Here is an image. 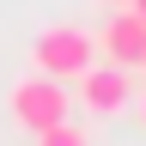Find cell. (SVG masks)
<instances>
[{"label":"cell","instance_id":"obj_1","mask_svg":"<svg viewBox=\"0 0 146 146\" xmlns=\"http://www.w3.org/2000/svg\"><path fill=\"white\" fill-rule=\"evenodd\" d=\"M91 61H98V36L79 31V25H49V31H36V43H31V73L61 79V85H73Z\"/></svg>","mask_w":146,"mask_h":146},{"label":"cell","instance_id":"obj_2","mask_svg":"<svg viewBox=\"0 0 146 146\" xmlns=\"http://www.w3.org/2000/svg\"><path fill=\"white\" fill-rule=\"evenodd\" d=\"M6 110L25 134H43V128H61L73 122V91L61 79H43V73H25L12 91H6Z\"/></svg>","mask_w":146,"mask_h":146},{"label":"cell","instance_id":"obj_3","mask_svg":"<svg viewBox=\"0 0 146 146\" xmlns=\"http://www.w3.org/2000/svg\"><path fill=\"white\" fill-rule=\"evenodd\" d=\"M67 91H73V104H79L85 116H122V110L134 104V73L110 67V61H91Z\"/></svg>","mask_w":146,"mask_h":146},{"label":"cell","instance_id":"obj_4","mask_svg":"<svg viewBox=\"0 0 146 146\" xmlns=\"http://www.w3.org/2000/svg\"><path fill=\"white\" fill-rule=\"evenodd\" d=\"M98 55H104L110 67H128V73H134L140 55H146V25H140L128 6H116V12H110V25L98 31Z\"/></svg>","mask_w":146,"mask_h":146},{"label":"cell","instance_id":"obj_5","mask_svg":"<svg viewBox=\"0 0 146 146\" xmlns=\"http://www.w3.org/2000/svg\"><path fill=\"white\" fill-rule=\"evenodd\" d=\"M31 146H91V134L79 122H61V128H43V134H31Z\"/></svg>","mask_w":146,"mask_h":146},{"label":"cell","instance_id":"obj_6","mask_svg":"<svg viewBox=\"0 0 146 146\" xmlns=\"http://www.w3.org/2000/svg\"><path fill=\"white\" fill-rule=\"evenodd\" d=\"M128 12H134V18H140V25H146V0H128Z\"/></svg>","mask_w":146,"mask_h":146},{"label":"cell","instance_id":"obj_7","mask_svg":"<svg viewBox=\"0 0 146 146\" xmlns=\"http://www.w3.org/2000/svg\"><path fill=\"white\" fill-rule=\"evenodd\" d=\"M128 110H140V128H146V91H140V98H134V104H128Z\"/></svg>","mask_w":146,"mask_h":146},{"label":"cell","instance_id":"obj_8","mask_svg":"<svg viewBox=\"0 0 146 146\" xmlns=\"http://www.w3.org/2000/svg\"><path fill=\"white\" fill-rule=\"evenodd\" d=\"M110 6H128V0H110Z\"/></svg>","mask_w":146,"mask_h":146},{"label":"cell","instance_id":"obj_9","mask_svg":"<svg viewBox=\"0 0 146 146\" xmlns=\"http://www.w3.org/2000/svg\"><path fill=\"white\" fill-rule=\"evenodd\" d=\"M140 73H146V55H140Z\"/></svg>","mask_w":146,"mask_h":146}]
</instances>
